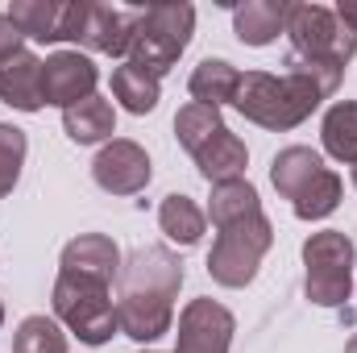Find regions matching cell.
I'll return each instance as SVG.
<instances>
[{
    "label": "cell",
    "instance_id": "33",
    "mask_svg": "<svg viewBox=\"0 0 357 353\" xmlns=\"http://www.w3.org/2000/svg\"><path fill=\"white\" fill-rule=\"evenodd\" d=\"M142 353H154V350H142Z\"/></svg>",
    "mask_w": 357,
    "mask_h": 353
},
{
    "label": "cell",
    "instance_id": "28",
    "mask_svg": "<svg viewBox=\"0 0 357 353\" xmlns=\"http://www.w3.org/2000/svg\"><path fill=\"white\" fill-rule=\"evenodd\" d=\"M17 54H25V33L8 21V13H0V67L13 63Z\"/></svg>",
    "mask_w": 357,
    "mask_h": 353
},
{
    "label": "cell",
    "instance_id": "26",
    "mask_svg": "<svg viewBox=\"0 0 357 353\" xmlns=\"http://www.w3.org/2000/svg\"><path fill=\"white\" fill-rule=\"evenodd\" d=\"M337 204H341V175L324 167L320 175L307 183V191H303L291 208H295L299 220H324V216L337 212Z\"/></svg>",
    "mask_w": 357,
    "mask_h": 353
},
{
    "label": "cell",
    "instance_id": "31",
    "mask_svg": "<svg viewBox=\"0 0 357 353\" xmlns=\"http://www.w3.org/2000/svg\"><path fill=\"white\" fill-rule=\"evenodd\" d=\"M0 324H4V303H0Z\"/></svg>",
    "mask_w": 357,
    "mask_h": 353
},
{
    "label": "cell",
    "instance_id": "10",
    "mask_svg": "<svg viewBox=\"0 0 357 353\" xmlns=\"http://www.w3.org/2000/svg\"><path fill=\"white\" fill-rule=\"evenodd\" d=\"M150 175H154L150 154H146L137 142H129V137L104 142L100 154H96V163H91V179H96L108 195H137V191H146Z\"/></svg>",
    "mask_w": 357,
    "mask_h": 353
},
{
    "label": "cell",
    "instance_id": "20",
    "mask_svg": "<svg viewBox=\"0 0 357 353\" xmlns=\"http://www.w3.org/2000/svg\"><path fill=\"white\" fill-rule=\"evenodd\" d=\"M158 229L178 241V246H195L199 237H204V229H208V212L191 200V195H183V191H171L162 204H158Z\"/></svg>",
    "mask_w": 357,
    "mask_h": 353
},
{
    "label": "cell",
    "instance_id": "25",
    "mask_svg": "<svg viewBox=\"0 0 357 353\" xmlns=\"http://www.w3.org/2000/svg\"><path fill=\"white\" fill-rule=\"evenodd\" d=\"M13 353H67V333L50 316H25L13 333Z\"/></svg>",
    "mask_w": 357,
    "mask_h": 353
},
{
    "label": "cell",
    "instance_id": "24",
    "mask_svg": "<svg viewBox=\"0 0 357 353\" xmlns=\"http://www.w3.org/2000/svg\"><path fill=\"white\" fill-rule=\"evenodd\" d=\"M225 129V121H220V108H208V104H183L175 112V137H178V146L195 158L216 133Z\"/></svg>",
    "mask_w": 357,
    "mask_h": 353
},
{
    "label": "cell",
    "instance_id": "19",
    "mask_svg": "<svg viewBox=\"0 0 357 353\" xmlns=\"http://www.w3.org/2000/svg\"><path fill=\"white\" fill-rule=\"evenodd\" d=\"M241 88V71L225 59H204L191 80H187V91L195 104H208V108H220V104H233V96Z\"/></svg>",
    "mask_w": 357,
    "mask_h": 353
},
{
    "label": "cell",
    "instance_id": "1",
    "mask_svg": "<svg viewBox=\"0 0 357 353\" xmlns=\"http://www.w3.org/2000/svg\"><path fill=\"white\" fill-rule=\"evenodd\" d=\"M183 287V262L167 246L133 250L116 274V324L133 341H158L171 333L175 295Z\"/></svg>",
    "mask_w": 357,
    "mask_h": 353
},
{
    "label": "cell",
    "instance_id": "6",
    "mask_svg": "<svg viewBox=\"0 0 357 353\" xmlns=\"http://www.w3.org/2000/svg\"><path fill=\"white\" fill-rule=\"evenodd\" d=\"M354 241L337 229H324V233H312L303 241V266H307V278H303V291L312 303L320 308H345L349 291H354Z\"/></svg>",
    "mask_w": 357,
    "mask_h": 353
},
{
    "label": "cell",
    "instance_id": "12",
    "mask_svg": "<svg viewBox=\"0 0 357 353\" xmlns=\"http://www.w3.org/2000/svg\"><path fill=\"white\" fill-rule=\"evenodd\" d=\"M59 274H75V278H91V283L112 287V278L121 274V250L108 233H79L75 241L63 246Z\"/></svg>",
    "mask_w": 357,
    "mask_h": 353
},
{
    "label": "cell",
    "instance_id": "2",
    "mask_svg": "<svg viewBox=\"0 0 357 353\" xmlns=\"http://www.w3.org/2000/svg\"><path fill=\"white\" fill-rule=\"evenodd\" d=\"M320 100L324 96L316 91V84H307L303 75H291V71H282V75L245 71L241 75V88L233 96V108L245 121L270 129V133H287V129L303 125L320 108Z\"/></svg>",
    "mask_w": 357,
    "mask_h": 353
},
{
    "label": "cell",
    "instance_id": "32",
    "mask_svg": "<svg viewBox=\"0 0 357 353\" xmlns=\"http://www.w3.org/2000/svg\"><path fill=\"white\" fill-rule=\"evenodd\" d=\"M354 187H357V163H354Z\"/></svg>",
    "mask_w": 357,
    "mask_h": 353
},
{
    "label": "cell",
    "instance_id": "16",
    "mask_svg": "<svg viewBox=\"0 0 357 353\" xmlns=\"http://www.w3.org/2000/svg\"><path fill=\"white\" fill-rule=\"evenodd\" d=\"M195 167H199V175L208 179L212 187H216V183H233V179H245L250 150H245V142H241L233 129H220V133L195 154Z\"/></svg>",
    "mask_w": 357,
    "mask_h": 353
},
{
    "label": "cell",
    "instance_id": "21",
    "mask_svg": "<svg viewBox=\"0 0 357 353\" xmlns=\"http://www.w3.org/2000/svg\"><path fill=\"white\" fill-rule=\"evenodd\" d=\"M320 142H324L328 158L354 167L357 163V100H337V104L324 112Z\"/></svg>",
    "mask_w": 357,
    "mask_h": 353
},
{
    "label": "cell",
    "instance_id": "22",
    "mask_svg": "<svg viewBox=\"0 0 357 353\" xmlns=\"http://www.w3.org/2000/svg\"><path fill=\"white\" fill-rule=\"evenodd\" d=\"M262 212V200H258V187L245 183V179H233V183H216L212 187V204H208V220L216 229L233 225V220H245V216H258Z\"/></svg>",
    "mask_w": 357,
    "mask_h": 353
},
{
    "label": "cell",
    "instance_id": "5",
    "mask_svg": "<svg viewBox=\"0 0 357 353\" xmlns=\"http://www.w3.org/2000/svg\"><path fill=\"white\" fill-rule=\"evenodd\" d=\"M54 316L84 345H108L112 333H121L116 299L108 295V287L91 283V278H75V274H59L54 278Z\"/></svg>",
    "mask_w": 357,
    "mask_h": 353
},
{
    "label": "cell",
    "instance_id": "14",
    "mask_svg": "<svg viewBox=\"0 0 357 353\" xmlns=\"http://www.w3.org/2000/svg\"><path fill=\"white\" fill-rule=\"evenodd\" d=\"M287 8H291V0H245V4H233V33L245 46H270L287 29Z\"/></svg>",
    "mask_w": 357,
    "mask_h": 353
},
{
    "label": "cell",
    "instance_id": "4",
    "mask_svg": "<svg viewBox=\"0 0 357 353\" xmlns=\"http://www.w3.org/2000/svg\"><path fill=\"white\" fill-rule=\"evenodd\" d=\"M274 246V225L266 220V212L258 216H245V220H233L225 229H216V246L208 254V274L212 283L220 287H250L262 258Z\"/></svg>",
    "mask_w": 357,
    "mask_h": 353
},
{
    "label": "cell",
    "instance_id": "3",
    "mask_svg": "<svg viewBox=\"0 0 357 353\" xmlns=\"http://www.w3.org/2000/svg\"><path fill=\"white\" fill-rule=\"evenodd\" d=\"M195 33V8L171 0V4H146L137 8V33L129 46V63L142 67L146 75L162 80L171 67L178 63V54L187 50Z\"/></svg>",
    "mask_w": 357,
    "mask_h": 353
},
{
    "label": "cell",
    "instance_id": "15",
    "mask_svg": "<svg viewBox=\"0 0 357 353\" xmlns=\"http://www.w3.org/2000/svg\"><path fill=\"white\" fill-rule=\"evenodd\" d=\"M0 100L17 112H38L42 100V59L38 54H17L13 63L0 67Z\"/></svg>",
    "mask_w": 357,
    "mask_h": 353
},
{
    "label": "cell",
    "instance_id": "18",
    "mask_svg": "<svg viewBox=\"0 0 357 353\" xmlns=\"http://www.w3.org/2000/svg\"><path fill=\"white\" fill-rule=\"evenodd\" d=\"M63 129L75 146H96V142H108L116 133V112L104 96H88L63 112Z\"/></svg>",
    "mask_w": 357,
    "mask_h": 353
},
{
    "label": "cell",
    "instance_id": "29",
    "mask_svg": "<svg viewBox=\"0 0 357 353\" xmlns=\"http://www.w3.org/2000/svg\"><path fill=\"white\" fill-rule=\"evenodd\" d=\"M333 13H337V21H341L349 33H357V0H341Z\"/></svg>",
    "mask_w": 357,
    "mask_h": 353
},
{
    "label": "cell",
    "instance_id": "7",
    "mask_svg": "<svg viewBox=\"0 0 357 353\" xmlns=\"http://www.w3.org/2000/svg\"><path fill=\"white\" fill-rule=\"evenodd\" d=\"M282 33L291 38V54H295V59L345 67L357 54V33H349V29L337 21V13L324 8V4H291Z\"/></svg>",
    "mask_w": 357,
    "mask_h": 353
},
{
    "label": "cell",
    "instance_id": "13",
    "mask_svg": "<svg viewBox=\"0 0 357 353\" xmlns=\"http://www.w3.org/2000/svg\"><path fill=\"white\" fill-rule=\"evenodd\" d=\"M137 33V8H112V4H91L88 13V29H84V46L96 54L121 59L129 54Z\"/></svg>",
    "mask_w": 357,
    "mask_h": 353
},
{
    "label": "cell",
    "instance_id": "30",
    "mask_svg": "<svg viewBox=\"0 0 357 353\" xmlns=\"http://www.w3.org/2000/svg\"><path fill=\"white\" fill-rule=\"evenodd\" d=\"M345 353H357V333L349 337V345H345Z\"/></svg>",
    "mask_w": 357,
    "mask_h": 353
},
{
    "label": "cell",
    "instance_id": "11",
    "mask_svg": "<svg viewBox=\"0 0 357 353\" xmlns=\"http://www.w3.org/2000/svg\"><path fill=\"white\" fill-rule=\"evenodd\" d=\"M96 84H100V71L88 54L79 50H54L46 63H42V100L54 104V108H71L79 100L96 96Z\"/></svg>",
    "mask_w": 357,
    "mask_h": 353
},
{
    "label": "cell",
    "instance_id": "27",
    "mask_svg": "<svg viewBox=\"0 0 357 353\" xmlns=\"http://www.w3.org/2000/svg\"><path fill=\"white\" fill-rule=\"evenodd\" d=\"M25 150H29L25 129H17V125H4V121H0V195H8V191L17 187L21 167H25Z\"/></svg>",
    "mask_w": 357,
    "mask_h": 353
},
{
    "label": "cell",
    "instance_id": "17",
    "mask_svg": "<svg viewBox=\"0 0 357 353\" xmlns=\"http://www.w3.org/2000/svg\"><path fill=\"white\" fill-rule=\"evenodd\" d=\"M320 171H324V158H320L312 146H287V150H278L274 163H270V183H274V191H278L282 200L295 204Z\"/></svg>",
    "mask_w": 357,
    "mask_h": 353
},
{
    "label": "cell",
    "instance_id": "9",
    "mask_svg": "<svg viewBox=\"0 0 357 353\" xmlns=\"http://www.w3.org/2000/svg\"><path fill=\"white\" fill-rule=\"evenodd\" d=\"M233 333H237L233 312H229L225 303L199 295V299H191V303L178 312L175 353H229Z\"/></svg>",
    "mask_w": 357,
    "mask_h": 353
},
{
    "label": "cell",
    "instance_id": "23",
    "mask_svg": "<svg viewBox=\"0 0 357 353\" xmlns=\"http://www.w3.org/2000/svg\"><path fill=\"white\" fill-rule=\"evenodd\" d=\"M158 80L154 75H146L142 67H133V63H121L116 71H112V100H121V108L125 112H133V117H146V112H154L158 108Z\"/></svg>",
    "mask_w": 357,
    "mask_h": 353
},
{
    "label": "cell",
    "instance_id": "8",
    "mask_svg": "<svg viewBox=\"0 0 357 353\" xmlns=\"http://www.w3.org/2000/svg\"><path fill=\"white\" fill-rule=\"evenodd\" d=\"M91 0H13L8 21L33 42H84Z\"/></svg>",
    "mask_w": 357,
    "mask_h": 353
}]
</instances>
